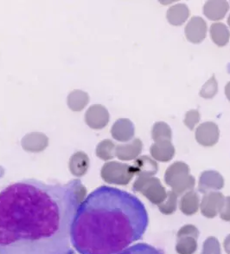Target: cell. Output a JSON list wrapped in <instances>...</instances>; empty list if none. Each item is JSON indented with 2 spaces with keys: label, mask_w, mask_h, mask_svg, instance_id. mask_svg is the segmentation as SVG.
<instances>
[{
  "label": "cell",
  "mask_w": 230,
  "mask_h": 254,
  "mask_svg": "<svg viewBox=\"0 0 230 254\" xmlns=\"http://www.w3.org/2000/svg\"><path fill=\"white\" fill-rule=\"evenodd\" d=\"M186 38L192 44H200L207 36V23L198 16L191 17L184 29Z\"/></svg>",
  "instance_id": "10"
},
{
  "label": "cell",
  "mask_w": 230,
  "mask_h": 254,
  "mask_svg": "<svg viewBox=\"0 0 230 254\" xmlns=\"http://www.w3.org/2000/svg\"><path fill=\"white\" fill-rule=\"evenodd\" d=\"M172 132L168 124L164 122H158L153 125L151 137L155 142L172 141Z\"/></svg>",
  "instance_id": "22"
},
{
  "label": "cell",
  "mask_w": 230,
  "mask_h": 254,
  "mask_svg": "<svg viewBox=\"0 0 230 254\" xmlns=\"http://www.w3.org/2000/svg\"><path fill=\"white\" fill-rule=\"evenodd\" d=\"M221 245L217 238H207L203 243V251L201 254H221Z\"/></svg>",
  "instance_id": "28"
},
{
  "label": "cell",
  "mask_w": 230,
  "mask_h": 254,
  "mask_svg": "<svg viewBox=\"0 0 230 254\" xmlns=\"http://www.w3.org/2000/svg\"><path fill=\"white\" fill-rule=\"evenodd\" d=\"M198 236H199V230L197 229V227H195L194 225H189V224L181 227L177 234L178 239L184 237H192L197 240Z\"/></svg>",
  "instance_id": "29"
},
{
  "label": "cell",
  "mask_w": 230,
  "mask_h": 254,
  "mask_svg": "<svg viewBox=\"0 0 230 254\" xmlns=\"http://www.w3.org/2000/svg\"><path fill=\"white\" fill-rule=\"evenodd\" d=\"M221 219L224 221H230V196L225 197L224 205L222 206L220 213Z\"/></svg>",
  "instance_id": "31"
},
{
  "label": "cell",
  "mask_w": 230,
  "mask_h": 254,
  "mask_svg": "<svg viewBox=\"0 0 230 254\" xmlns=\"http://www.w3.org/2000/svg\"><path fill=\"white\" fill-rule=\"evenodd\" d=\"M148 213L130 192L101 186L80 204L70 239L80 254H116L143 237Z\"/></svg>",
  "instance_id": "2"
},
{
  "label": "cell",
  "mask_w": 230,
  "mask_h": 254,
  "mask_svg": "<svg viewBox=\"0 0 230 254\" xmlns=\"http://www.w3.org/2000/svg\"><path fill=\"white\" fill-rule=\"evenodd\" d=\"M115 148L116 145L109 139H106L100 141L96 148V155L99 158L104 161H108L114 158L115 156Z\"/></svg>",
  "instance_id": "23"
},
{
  "label": "cell",
  "mask_w": 230,
  "mask_h": 254,
  "mask_svg": "<svg viewBox=\"0 0 230 254\" xmlns=\"http://www.w3.org/2000/svg\"><path fill=\"white\" fill-rule=\"evenodd\" d=\"M134 175L144 177H153L158 173V163L154 159L143 155L136 159L134 165Z\"/></svg>",
  "instance_id": "15"
},
{
  "label": "cell",
  "mask_w": 230,
  "mask_h": 254,
  "mask_svg": "<svg viewBox=\"0 0 230 254\" xmlns=\"http://www.w3.org/2000/svg\"><path fill=\"white\" fill-rule=\"evenodd\" d=\"M67 102L70 110L75 112H79L88 105L90 102V96L88 93L76 89L69 94Z\"/></svg>",
  "instance_id": "21"
},
{
  "label": "cell",
  "mask_w": 230,
  "mask_h": 254,
  "mask_svg": "<svg viewBox=\"0 0 230 254\" xmlns=\"http://www.w3.org/2000/svg\"><path fill=\"white\" fill-rule=\"evenodd\" d=\"M197 250V241L192 237L178 239L176 251L179 254H194Z\"/></svg>",
  "instance_id": "24"
},
{
  "label": "cell",
  "mask_w": 230,
  "mask_h": 254,
  "mask_svg": "<svg viewBox=\"0 0 230 254\" xmlns=\"http://www.w3.org/2000/svg\"><path fill=\"white\" fill-rule=\"evenodd\" d=\"M116 254H164V253L150 245L138 243L132 246L130 248H126L123 251Z\"/></svg>",
  "instance_id": "25"
},
{
  "label": "cell",
  "mask_w": 230,
  "mask_h": 254,
  "mask_svg": "<svg viewBox=\"0 0 230 254\" xmlns=\"http://www.w3.org/2000/svg\"><path fill=\"white\" fill-rule=\"evenodd\" d=\"M217 92H218V83L216 79V76H212L211 78L204 83V85L200 91V96L205 99H210V98H213L214 96L217 95Z\"/></svg>",
  "instance_id": "27"
},
{
  "label": "cell",
  "mask_w": 230,
  "mask_h": 254,
  "mask_svg": "<svg viewBox=\"0 0 230 254\" xmlns=\"http://www.w3.org/2000/svg\"><path fill=\"white\" fill-rule=\"evenodd\" d=\"M90 167V160L88 155L83 152H76L69 161V168L73 175L76 176H83L86 174Z\"/></svg>",
  "instance_id": "19"
},
{
  "label": "cell",
  "mask_w": 230,
  "mask_h": 254,
  "mask_svg": "<svg viewBox=\"0 0 230 254\" xmlns=\"http://www.w3.org/2000/svg\"><path fill=\"white\" fill-rule=\"evenodd\" d=\"M110 116L106 107L100 104H93L85 114V122L93 129H101L109 123Z\"/></svg>",
  "instance_id": "7"
},
{
  "label": "cell",
  "mask_w": 230,
  "mask_h": 254,
  "mask_svg": "<svg viewBox=\"0 0 230 254\" xmlns=\"http://www.w3.org/2000/svg\"><path fill=\"white\" fill-rule=\"evenodd\" d=\"M134 175L133 166L120 162H107L101 169V177L109 184L127 185Z\"/></svg>",
  "instance_id": "5"
},
{
  "label": "cell",
  "mask_w": 230,
  "mask_h": 254,
  "mask_svg": "<svg viewBox=\"0 0 230 254\" xmlns=\"http://www.w3.org/2000/svg\"><path fill=\"white\" fill-rule=\"evenodd\" d=\"M24 150L29 152H41L48 147V139L40 132H32L26 134L21 141Z\"/></svg>",
  "instance_id": "13"
},
{
  "label": "cell",
  "mask_w": 230,
  "mask_h": 254,
  "mask_svg": "<svg viewBox=\"0 0 230 254\" xmlns=\"http://www.w3.org/2000/svg\"><path fill=\"white\" fill-rule=\"evenodd\" d=\"M151 157L161 162H168L172 161L175 155V148L172 141H161L155 142L150 148Z\"/></svg>",
  "instance_id": "16"
},
{
  "label": "cell",
  "mask_w": 230,
  "mask_h": 254,
  "mask_svg": "<svg viewBox=\"0 0 230 254\" xmlns=\"http://www.w3.org/2000/svg\"><path fill=\"white\" fill-rule=\"evenodd\" d=\"M200 207V197L198 193L191 190L183 194L179 203V208L184 214L190 216L195 213Z\"/></svg>",
  "instance_id": "17"
},
{
  "label": "cell",
  "mask_w": 230,
  "mask_h": 254,
  "mask_svg": "<svg viewBox=\"0 0 230 254\" xmlns=\"http://www.w3.org/2000/svg\"><path fill=\"white\" fill-rule=\"evenodd\" d=\"M224 199L225 197L221 192H207L200 203L201 213L208 219H213L220 213Z\"/></svg>",
  "instance_id": "6"
},
{
  "label": "cell",
  "mask_w": 230,
  "mask_h": 254,
  "mask_svg": "<svg viewBox=\"0 0 230 254\" xmlns=\"http://www.w3.org/2000/svg\"><path fill=\"white\" fill-rule=\"evenodd\" d=\"M228 24H229V25H230V16H229V17H228Z\"/></svg>",
  "instance_id": "34"
},
{
  "label": "cell",
  "mask_w": 230,
  "mask_h": 254,
  "mask_svg": "<svg viewBox=\"0 0 230 254\" xmlns=\"http://www.w3.org/2000/svg\"><path fill=\"white\" fill-rule=\"evenodd\" d=\"M165 182L178 196L191 191L196 185V180L189 174V166L183 162H174L166 169Z\"/></svg>",
  "instance_id": "3"
},
{
  "label": "cell",
  "mask_w": 230,
  "mask_h": 254,
  "mask_svg": "<svg viewBox=\"0 0 230 254\" xmlns=\"http://www.w3.org/2000/svg\"><path fill=\"white\" fill-rule=\"evenodd\" d=\"M230 10V4L225 0H210L203 6V14L212 21L223 19Z\"/></svg>",
  "instance_id": "14"
},
{
  "label": "cell",
  "mask_w": 230,
  "mask_h": 254,
  "mask_svg": "<svg viewBox=\"0 0 230 254\" xmlns=\"http://www.w3.org/2000/svg\"><path fill=\"white\" fill-rule=\"evenodd\" d=\"M87 190L79 179L16 182L0 192V254H75L73 220Z\"/></svg>",
  "instance_id": "1"
},
{
  "label": "cell",
  "mask_w": 230,
  "mask_h": 254,
  "mask_svg": "<svg viewBox=\"0 0 230 254\" xmlns=\"http://www.w3.org/2000/svg\"><path fill=\"white\" fill-rule=\"evenodd\" d=\"M200 114L198 110H192L188 111L185 115V118L184 123L187 127H189L190 130H193L196 124L199 123Z\"/></svg>",
  "instance_id": "30"
},
{
  "label": "cell",
  "mask_w": 230,
  "mask_h": 254,
  "mask_svg": "<svg viewBox=\"0 0 230 254\" xmlns=\"http://www.w3.org/2000/svg\"><path fill=\"white\" fill-rule=\"evenodd\" d=\"M210 32L211 39L217 46L224 47L230 42V31L227 26L223 23H215L211 24Z\"/></svg>",
  "instance_id": "20"
},
{
  "label": "cell",
  "mask_w": 230,
  "mask_h": 254,
  "mask_svg": "<svg viewBox=\"0 0 230 254\" xmlns=\"http://www.w3.org/2000/svg\"><path fill=\"white\" fill-rule=\"evenodd\" d=\"M225 95L227 96L228 100L230 101V82L227 83V85L225 87Z\"/></svg>",
  "instance_id": "33"
},
{
  "label": "cell",
  "mask_w": 230,
  "mask_h": 254,
  "mask_svg": "<svg viewBox=\"0 0 230 254\" xmlns=\"http://www.w3.org/2000/svg\"><path fill=\"white\" fill-rule=\"evenodd\" d=\"M178 197L179 196L173 191H168L165 201L158 206L159 211L165 215H170L175 213L178 207Z\"/></svg>",
  "instance_id": "26"
},
{
  "label": "cell",
  "mask_w": 230,
  "mask_h": 254,
  "mask_svg": "<svg viewBox=\"0 0 230 254\" xmlns=\"http://www.w3.org/2000/svg\"><path fill=\"white\" fill-rule=\"evenodd\" d=\"M133 190L140 192L150 202L159 206L167 197V191L162 185L160 180L156 177L138 176L133 185Z\"/></svg>",
  "instance_id": "4"
},
{
  "label": "cell",
  "mask_w": 230,
  "mask_h": 254,
  "mask_svg": "<svg viewBox=\"0 0 230 254\" xmlns=\"http://www.w3.org/2000/svg\"><path fill=\"white\" fill-rule=\"evenodd\" d=\"M189 9L184 3H178L169 8L166 17L170 24L180 26L189 18Z\"/></svg>",
  "instance_id": "18"
},
{
  "label": "cell",
  "mask_w": 230,
  "mask_h": 254,
  "mask_svg": "<svg viewBox=\"0 0 230 254\" xmlns=\"http://www.w3.org/2000/svg\"><path fill=\"white\" fill-rule=\"evenodd\" d=\"M143 143L139 139H134L126 144L117 145L115 156L121 161H132L137 159L142 152Z\"/></svg>",
  "instance_id": "12"
},
{
  "label": "cell",
  "mask_w": 230,
  "mask_h": 254,
  "mask_svg": "<svg viewBox=\"0 0 230 254\" xmlns=\"http://www.w3.org/2000/svg\"><path fill=\"white\" fill-rule=\"evenodd\" d=\"M224 179L220 173L214 170H207L200 175L198 190L202 193L216 192L224 189Z\"/></svg>",
  "instance_id": "9"
},
{
  "label": "cell",
  "mask_w": 230,
  "mask_h": 254,
  "mask_svg": "<svg viewBox=\"0 0 230 254\" xmlns=\"http://www.w3.org/2000/svg\"><path fill=\"white\" fill-rule=\"evenodd\" d=\"M224 248L228 254H230V234L228 235L224 242Z\"/></svg>",
  "instance_id": "32"
},
{
  "label": "cell",
  "mask_w": 230,
  "mask_h": 254,
  "mask_svg": "<svg viewBox=\"0 0 230 254\" xmlns=\"http://www.w3.org/2000/svg\"><path fill=\"white\" fill-rule=\"evenodd\" d=\"M220 136V131L217 124L206 122L200 124L196 130V140L203 147H212L217 144Z\"/></svg>",
  "instance_id": "8"
},
{
  "label": "cell",
  "mask_w": 230,
  "mask_h": 254,
  "mask_svg": "<svg viewBox=\"0 0 230 254\" xmlns=\"http://www.w3.org/2000/svg\"><path fill=\"white\" fill-rule=\"evenodd\" d=\"M135 127L132 121L127 118H120L114 123L111 128V134L116 141L127 142L134 138Z\"/></svg>",
  "instance_id": "11"
}]
</instances>
